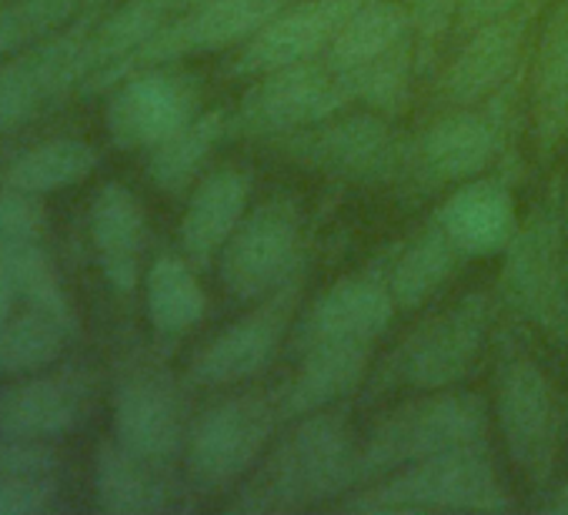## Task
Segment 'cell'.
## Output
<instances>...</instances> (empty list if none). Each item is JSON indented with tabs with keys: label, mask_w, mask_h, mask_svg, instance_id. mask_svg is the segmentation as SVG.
<instances>
[{
	"label": "cell",
	"mask_w": 568,
	"mask_h": 515,
	"mask_svg": "<svg viewBox=\"0 0 568 515\" xmlns=\"http://www.w3.org/2000/svg\"><path fill=\"white\" fill-rule=\"evenodd\" d=\"M355 448L358 442L338 408L288 422L221 508L231 515H292L335 505L352 492Z\"/></svg>",
	"instance_id": "cell-1"
},
{
	"label": "cell",
	"mask_w": 568,
	"mask_h": 515,
	"mask_svg": "<svg viewBox=\"0 0 568 515\" xmlns=\"http://www.w3.org/2000/svg\"><path fill=\"white\" fill-rule=\"evenodd\" d=\"M528 64L481 104L445 108L438 118H432L412 138H405L392 191H398L408 201H418L501 164L515 148Z\"/></svg>",
	"instance_id": "cell-2"
},
{
	"label": "cell",
	"mask_w": 568,
	"mask_h": 515,
	"mask_svg": "<svg viewBox=\"0 0 568 515\" xmlns=\"http://www.w3.org/2000/svg\"><path fill=\"white\" fill-rule=\"evenodd\" d=\"M501 299L498 289H471L415 325L365 378L362 402L392 392H442L468 378L485 352Z\"/></svg>",
	"instance_id": "cell-3"
},
{
	"label": "cell",
	"mask_w": 568,
	"mask_h": 515,
	"mask_svg": "<svg viewBox=\"0 0 568 515\" xmlns=\"http://www.w3.org/2000/svg\"><path fill=\"white\" fill-rule=\"evenodd\" d=\"M488 402L468 388L418 392L382 415L355 448L352 492L405 465L488 442Z\"/></svg>",
	"instance_id": "cell-4"
},
{
	"label": "cell",
	"mask_w": 568,
	"mask_h": 515,
	"mask_svg": "<svg viewBox=\"0 0 568 515\" xmlns=\"http://www.w3.org/2000/svg\"><path fill=\"white\" fill-rule=\"evenodd\" d=\"M498 299L525 325L568 349V248L561 218V178L531 201L501 254Z\"/></svg>",
	"instance_id": "cell-5"
},
{
	"label": "cell",
	"mask_w": 568,
	"mask_h": 515,
	"mask_svg": "<svg viewBox=\"0 0 568 515\" xmlns=\"http://www.w3.org/2000/svg\"><path fill=\"white\" fill-rule=\"evenodd\" d=\"M342 512H511L515 498L491 445H468L405 465L335 502Z\"/></svg>",
	"instance_id": "cell-6"
},
{
	"label": "cell",
	"mask_w": 568,
	"mask_h": 515,
	"mask_svg": "<svg viewBox=\"0 0 568 515\" xmlns=\"http://www.w3.org/2000/svg\"><path fill=\"white\" fill-rule=\"evenodd\" d=\"M495 418L515 475L531 492H545L561 455V405L545 365L508 332L498 339Z\"/></svg>",
	"instance_id": "cell-7"
},
{
	"label": "cell",
	"mask_w": 568,
	"mask_h": 515,
	"mask_svg": "<svg viewBox=\"0 0 568 515\" xmlns=\"http://www.w3.org/2000/svg\"><path fill=\"white\" fill-rule=\"evenodd\" d=\"M284 428L274 388H247L204 405L187 428L181 468L197 492V498L227 495L271 448Z\"/></svg>",
	"instance_id": "cell-8"
},
{
	"label": "cell",
	"mask_w": 568,
	"mask_h": 515,
	"mask_svg": "<svg viewBox=\"0 0 568 515\" xmlns=\"http://www.w3.org/2000/svg\"><path fill=\"white\" fill-rule=\"evenodd\" d=\"M402 141L405 138L395 134L392 118L362 108L355 114L342 111L328 121L281 138H267L261 144L267 154L332 181L392 188L402 161Z\"/></svg>",
	"instance_id": "cell-9"
},
{
	"label": "cell",
	"mask_w": 568,
	"mask_h": 515,
	"mask_svg": "<svg viewBox=\"0 0 568 515\" xmlns=\"http://www.w3.org/2000/svg\"><path fill=\"white\" fill-rule=\"evenodd\" d=\"M305 218L295 198L274 194L247 208L244 221L217 258V282L237 305H254L305 272Z\"/></svg>",
	"instance_id": "cell-10"
},
{
	"label": "cell",
	"mask_w": 568,
	"mask_h": 515,
	"mask_svg": "<svg viewBox=\"0 0 568 515\" xmlns=\"http://www.w3.org/2000/svg\"><path fill=\"white\" fill-rule=\"evenodd\" d=\"M281 8H284V0H197V4L184 8V14H174L131 58L84 81L81 94H104L118 88L128 74L144 71V68L178 64L187 58H204V54H217L227 48H241Z\"/></svg>",
	"instance_id": "cell-11"
},
{
	"label": "cell",
	"mask_w": 568,
	"mask_h": 515,
	"mask_svg": "<svg viewBox=\"0 0 568 515\" xmlns=\"http://www.w3.org/2000/svg\"><path fill=\"white\" fill-rule=\"evenodd\" d=\"M305 272L284 282L241 319L211 335L187 362L184 385L187 388H231L257 378L271 368V362L288 349L298 309H302Z\"/></svg>",
	"instance_id": "cell-12"
},
{
	"label": "cell",
	"mask_w": 568,
	"mask_h": 515,
	"mask_svg": "<svg viewBox=\"0 0 568 515\" xmlns=\"http://www.w3.org/2000/svg\"><path fill=\"white\" fill-rule=\"evenodd\" d=\"M355 108L348 81L325 61H302L251 78V88L227 118V138L267 141Z\"/></svg>",
	"instance_id": "cell-13"
},
{
	"label": "cell",
	"mask_w": 568,
	"mask_h": 515,
	"mask_svg": "<svg viewBox=\"0 0 568 515\" xmlns=\"http://www.w3.org/2000/svg\"><path fill=\"white\" fill-rule=\"evenodd\" d=\"M98 24L94 11H84L68 28L18 51L0 64V134H8L31 118L64 101L91 78L88 38Z\"/></svg>",
	"instance_id": "cell-14"
},
{
	"label": "cell",
	"mask_w": 568,
	"mask_h": 515,
	"mask_svg": "<svg viewBox=\"0 0 568 515\" xmlns=\"http://www.w3.org/2000/svg\"><path fill=\"white\" fill-rule=\"evenodd\" d=\"M392 248L368 265L332 282L298 319L288 339L292 359L315 345H375L395 322L398 305L388 285Z\"/></svg>",
	"instance_id": "cell-15"
},
{
	"label": "cell",
	"mask_w": 568,
	"mask_h": 515,
	"mask_svg": "<svg viewBox=\"0 0 568 515\" xmlns=\"http://www.w3.org/2000/svg\"><path fill=\"white\" fill-rule=\"evenodd\" d=\"M191 415L181 382L161 365H131L111 395V438L128 452L174 465L184 455Z\"/></svg>",
	"instance_id": "cell-16"
},
{
	"label": "cell",
	"mask_w": 568,
	"mask_h": 515,
	"mask_svg": "<svg viewBox=\"0 0 568 515\" xmlns=\"http://www.w3.org/2000/svg\"><path fill=\"white\" fill-rule=\"evenodd\" d=\"M201 114V81L174 64L128 74L111 88L104 128L121 151H151Z\"/></svg>",
	"instance_id": "cell-17"
},
{
	"label": "cell",
	"mask_w": 568,
	"mask_h": 515,
	"mask_svg": "<svg viewBox=\"0 0 568 515\" xmlns=\"http://www.w3.org/2000/svg\"><path fill=\"white\" fill-rule=\"evenodd\" d=\"M551 0H525L511 14L475 28L462 38L458 51L445 64L435 98L442 108H471L508 84L531 58L528 38L535 21Z\"/></svg>",
	"instance_id": "cell-18"
},
{
	"label": "cell",
	"mask_w": 568,
	"mask_h": 515,
	"mask_svg": "<svg viewBox=\"0 0 568 515\" xmlns=\"http://www.w3.org/2000/svg\"><path fill=\"white\" fill-rule=\"evenodd\" d=\"M368 0H302V4L277 11L254 38H247L227 61V78H261L267 71L322 61L345 21L365 8Z\"/></svg>",
	"instance_id": "cell-19"
},
{
	"label": "cell",
	"mask_w": 568,
	"mask_h": 515,
	"mask_svg": "<svg viewBox=\"0 0 568 515\" xmlns=\"http://www.w3.org/2000/svg\"><path fill=\"white\" fill-rule=\"evenodd\" d=\"M98 398V378L84 365L14 378L0 392V432L31 442H58L78 432Z\"/></svg>",
	"instance_id": "cell-20"
},
{
	"label": "cell",
	"mask_w": 568,
	"mask_h": 515,
	"mask_svg": "<svg viewBox=\"0 0 568 515\" xmlns=\"http://www.w3.org/2000/svg\"><path fill=\"white\" fill-rule=\"evenodd\" d=\"M91 495L94 508L104 515H158L197 505V492L184 468L178 472L174 465L148 462L114 438H104L94 448Z\"/></svg>",
	"instance_id": "cell-21"
},
{
	"label": "cell",
	"mask_w": 568,
	"mask_h": 515,
	"mask_svg": "<svg viewBox=\"0 0 568 515\" xmlns=\"http://www.w3.org/2000/svg\"><path fill=\"white\" fill-rule=\"evenodd\" d=\"M435 224L458 248L465 262L478 258H501L518 231V204L515 184L508 171H485L445 191V198L432 211Z\"/></svg>",
	"instance_id": "cell-22"
},
{
	"label": "cell",
	"mask_w": 568,
	"mask_h": 515,
	"mask_svg": "<svg viewBox=\"0 0 568 515\" xmlns=\"http://www.w3.org/2000/svg\"><path fill=\"white\" fill-rule=\"evenodd\" d=\"M528 124L538 164H551L568 138V0H551L528 68Z\"/></svg>",
	"instance_id": "cell-23"
},
{
	"label": "cell",
	"mask_w": 568,
	"mask_h": 515,
	"mask_svg": "<svg viewBox=\"0 0 568 515\" xmlns=\"http://www.w3.org/2000/svg\"><path fill=\"white\" fill-rule=\"evenodd\" d=\"M88 238L111 292H118L121 299L134 295L148 272V214L141 198L128 184L104 181L98 188L88 204Z\"/></svg>",
	"instance_id": "cell-24"
},
{
	"label": "cell",
	"mask_w": 568,
	"mask_h": 515,
	"mask_svg": "<svg viewBox=\"0 0 568 515\" xmlns=\"http://www.w3.org/2000/svg\"><path fill=\"white\" fill-rule=\"evenodd\" d=\"M251 171H241L234 164L214 168L191 188L178 224V248L201 275L214 272L224 244L231 241V234L237 231L251 208Z\"/></svg>",
	"instance_id": "cell-25"
},
{
	"label": "cell",
	"mask_w": 568,
	"mask_h": 515,
	"mask_svg": "<svg viewBox=\"0 0 568 515\" xmlns=\"http://www.w3.org/2000/svg\"><path fill=\"white\" fill-rule=\"evenodd\" d=\"M372 349L375 345H315L295 355V375L274 388L281 422H298L355 395L372 372Z\"/></svg>",
	"instance_id": "cell-26"
},
{
	"label": "cell",
	"mask_w": 568,
	"mask_h": 515,
	"mask_svg": "<svg viewBox=\"0 0 568 515\" xmlns=\"http://www.w3.org/2000/svg\"><path fill=\"white\" fill-rule=\"evenodd\" d=\"M201 272L181 251H161L144 272V315L161 345H174L191 335L207 315V292Z\"/></svg>",
	"instance_id": "cell-27"
},
{
	"label": "cell",
	"mask_w": 568,
	"mask_h": 515,
	"mask_svg": "<svg viewBox=\"0 0 568 515\" xmlns=\"http://www.w3.org/2000/svg\"><path fill=\"white\" fill-rule=\"evenodd\" d=\"M462 265L465 258L458 254V248L445 238L435 218H428L402 244L392 248L388 285L398 312H418L422 305H428L458 275Z\"/></svg>",
	"instance_id": "cell-28"
},
{
	"label": "cell",
	"mask_w": 568,
	"mask_h": 515,
	"mask_svg": "<svg viewBox=\"0 0 568 515\" xmlns=\"http://www.w3.org/2000/svg\"><path fill=\"white\" fill-rule=\"evenodd\" d=\"M402 48H415L408 8L395 0H368L345 21L322 61L338 74H352Z\"/></svg>",
	"instance_id": "cell-29"
},
{
	"label": "cell",
	"mask_w": 568,
	"mask_h": 515,
	"mask_svg": "<svg viewBox=\"0 0 568 515\" xmlns=\"http://www.w3.org/2000/svg\"><path fill=\"white\" fill-rule=\"evenodd\" d=\"M227 108H211L191 118L181 131H174L168 141L154 144L148 151V181L171 198H181L191 191V184L201 181L204 164L217 151L221 141H227Z\"/></svg>",
	"instance_id": "cell-30"
},
{
	"label": "cell",
	"mask_w": 568,
	"mask_h": 515,
	"mask_svg": "<svg viewBox=\"0 0 568 515\" xmlns=\"http://www.w3.org/2000/svg\"><path fill=\"white\" fill-rule=\"evenodd\" d=\"M98 161H101L98 151L84 138H51L21 151L4 168L0 184L48 198V194L68 191L88 181L98 171Z\"/></svg>",
	"instance_id": "cell-31"
},
{
	"label": "cell",
	"mask_w": 568,
	"mask_h": 515,
	"mask_svg": "<svg viewBox=\"0 0 568 515\" xmlns=\"http://www.w3.org/2000/svg\"><path fill=\"white\" fill-rule=\"evenodd\" d=\"M78 335V322H64L58 315L21 309L0 322V375L24 378L48 372L71 339Z\"/></svg>",
	"instance_id": "cell-32"
},
{
	"label": "cell",
	"mask_w": 568,
	"mask_h": 515,
	"mask_svg": "<svg viewBox=\"0 0 568 515\" xmlns=\"http://www.w3.org/2000/svg\"><path fill=\"white\" fill-rule=\"evenodd\" d=\"M174 18L168 0H128L108 18H98L91 38H88V58H91V78L104 68L121 64L138 48H144L168 21ZM88 78V81H91Z\"/></svg>",
	"instance_id": "cell-33"
},
{
	"label": "cell",
	"mask_w": 568,
	"mask_h": 515,
	"mask_svg": "<svg viewBox=\"0 0 568 515\" xmlns=\"http://www.w3.org/2000/svg\"><path fill=\"white\" fill-rule=\"evenodd\" d=\"M4 254H8V265H11V275H14L21 309H38V312L58 315L64 322H78L68 285H64V279H61V272L54 265L51 251L44 248V241L4 248Z\"/></svg>",
	"instance_id": "cell-34"
},
{
	"label": "cell",
	"mask_w": 568,
	"mask_h": 515,
	"mask_svg": "<svg viewBox=\"0 0 568 515\" xmlns=\"http://www.w3.org/2000/svg\"><path fill=\"white\" fill-rule=\"evenodd\" d=\"M91 0H11L0 4V64L84 14Z\"/></svg>",
	"instance_id": "cell-35"
},
{
	"label": "cell",
	"mask_w": 568,
	"mask_h": 515,
	"mask_svg": "<svg viewBox=\"0 0 568 515\" xmlns=\"http://www.w3.org/2000/svg\"><path fill=\"white\" fill-rule=\"evenodd\" d=\"M352 88V98L358 108H368V111H378L385 118H398L405 108H408V98H412V84L418 81V71H415V48H402L362 71H352V74H342Z\"/></svg>",
	"instance_id": "cell-36"
},
{
	"label": "cell",
	"mask_w": 568,
	"mask_h": 515,
	"mask_svg": "<svg viewBox=\"0 0 568 515\" xmlns=\"http://www.w3.org/2000/svg\"><path fill=\"white\" fill-rule=\"evenodd\" d=\"M402 4L408 8L412 31H415V71L418 81H425L438 61L445 38L455 34L462 0H402Z\"/></svg>",
	"instance_id": "cell-37"
},
{
	"label": "cell",
	"mask_w": 568,
	"mask_h": 515,
	"mask_svg": "<svg viewBox=\"0 0 568 515\" xmlns=\"http://www.w3.org/2000/svg\"><path fill=\"white\" fill-rule=\"evenodd\" d=\"M44 231H48L44 198L18 188H0V248L44 241Z\"/></svg>",
	"instance_id": "cell-38"
},
{
	"label": "cell",
	"mask_w": 568,
	"mask_h": 515,
	"mask_svg": "<svg viewBox=\"0 0 568 515\" xmlns=\"http://www.w3.org/2000/svg\"><path fill=\"white\" fill-rule=\"evenodd\" d=\"M61 505L58 475H0V515H48Z\"/></svg>",
	"instance_id": "cell-39"
},
{
	"label": "cell",
	"mask_w": 568,
	"mask_h": 515,
	"mask_svg": "<svg viewBox=\"0 0 568 515\" xmlns=\"http://www.w3.org/2000/svg\"><path fill=\"white\" fill-rule=\"evenodd\" d=\"M0 475H61L54 442H31L0 432Z\"/></svg>",
	"instance_id": "cell-40"
},
{
	"label": "cell",
	"mask_w": 568,
	"mask_h": 515,
	"mask_svg": "<svg viewBox=\"0 0 568 515\" xmlns=\"http://www.w3.org/2000/svg\"><path fill=\"white\" fill-rule=\"evenodd\" d=\"M525 0H462L458 4V21H455V38L462 41L465 34H471L481 24H491L505 14H511Z\"/></svg>",
	"instance_id": "cell-41"
},
{
	"label": "cell",
	"mask_w": 568,
	"mask_h": 515,
	"mask_svg": "<svg viewBox=\"0 0 568 515\" xmlns=\"http://www.w3.org/2000/svg\"><path fill=\"white\" fill-rule=\"evenodd\" d=\"M538 508L541 512H555V515H568V478L565 482H551L545 492H538Z\"/></svg>",
	"instance_id": "cell-42"
},
{
	"label": "cell",
	"mask_w": 568,
	"mask_h": 515,
	"mask_svg": "<svg viewBox=\"0 0 568 515\" xmlns=\"http://www.w3.org/2000/svg\"><path fill=\"white\" fill-rule=\"evenodd\" d=\"M561 218H565V248H568V174L561 178Z\"/></svg>",
	"instance_id": "cell-43"
},
{
	"label": "cell",
	"mask_w": 568,
	"mask_h": 515,
	"mask_svg": "<svg viewBox=\"0 0 568 515\" xmlns=\"http://www.w3.org/2000/svg\"><path fill=\"white\" fill-rule=\"evenodd\" d=\"M168 4H171V11L178 14L181 8H191V4H197V0H168Z\"/></svg>",
	"instance_id": "cell-44"
},
{
	"label": "cell",
	"mask_w": 568,
	"mask_h": 515,
	"mask_svg": "<svg viewBox=\"0 0 568 515\" xmlns=\"http://www.w3.org/2000/svg\"><path fill=\"white\" fill-rule=\"evenodd\" d=\"M0 4H4V0H0Z\"/></svg>",
	"instance_id": "cell-45"
},
{
	"label": "cell",
	"mask_w": 568,
	"mask_h": 515,
	"mask_svg": "<svg viewBox=\"0 0 568 515\" xmlns=\"http://www.w3.org/2000/svg\"><path fill=\"white\" fill-rule=\"evenodd\" d=\"M0 322H4V319H0Z\"/></svg>",
	"instance_id": "cell-46"
}]
</instances>
